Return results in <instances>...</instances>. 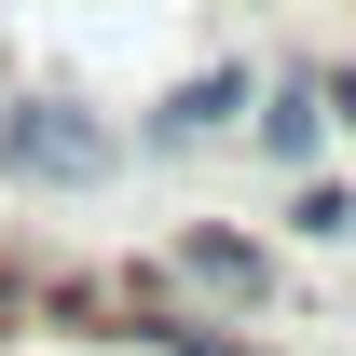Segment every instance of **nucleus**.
Segmentation results:
<instances>
[{"mask_svg": "<svg viewBox=\"0 0 356 356\" xmlns=\"http://www.w3.org/2000/svg\"><path fill=\"white\" fill-rule=\"evenodd\" d=\"M0 151H14V165H42V178H96V165H110V137L69 124V110H14V124H0Z\"/></svg>", "mask_w": 356, "mask_h": 356, "instance_id": "obj_1", "label": "nucleus"}, {"mask_svg": "<svg viewBox=\"0 0 356 356\" xmlns=\"http://www.w3.org/2000/svg\"><path fill=\"white\" fill-rule=\"evenodd\" d=\"M329 110H343V124H356V83H329Z\"/></svg>", "mask_w": 356, "mask_h": 356, "instance_id": "obj_3", "label": "nucleus"}, {"mask_svg": "<svg viewBox=\"0 0 356 356\" xmlns=\"http://www.w3.org/2000/svg\"><path fill=\"white\" fill-rule=\"evenodd\" d=\"M192 274H206V288H247V302H261V261H247L233 233H206V247H192Z\"/></svg>", "mask_w": 356, "mask_h": 356, "instance_id": "obj_2", "label": "nucleus"}]
</instances>
